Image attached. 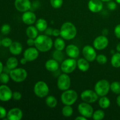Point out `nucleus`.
<instances>
[{
	"label": "nucleus",
	"instance_id": "nucleus-18",
	"mask_svg": "<svg viewBox=\"0 0 120 120\" xmlns=\"http://www.w3.org/2000/svg\"><path fill=\"white\" fill-rule=\"evenodd\" d=\"M7 117L9 120H21L23 117V112L20 109L14 108L8 111Z\"/></svg>",
	"mask_w": 120,
	"mask_h": 120
},
{
	"label": "nucleus",
	"instance_id": "nucleus-3",
	"mask_svg": "<svg viewBox=\"0 0 120 120\" xmlns=\"http://www.w3.org/2000/svg\"><path fill=\"white\" fill-rule=\"evenodd\" d=\"M78 98V94L75 90H65L61 95V101L64 105H71L76 103Z\"/></svg>",
	"mask_w": 120,
	"mask_h": 120
},
{
	"label": "nucleus",
	"instance_id": "nucleus-6",
	"mask_svg": "<svg viewBox=\"0 0 120 120\" xmlns=\"http://www.w3.org/2000/svg\"><path fill=\"white\" fill-rule=\"evenodd\" d=\"M9 76L13 81L16 83H21L26 79L28 73L23 68H15L11 70Z\"/></svg>",
	"mask_w": 120,
	"mask_h": 120
},
{
	"label": "nucleus",
	"instance_id": "nucleus-22",
	"mask_svg": "<svg viewBox=\"0 0 120 120\" xmlns=\"http://www.w3.org/2000/svg\"><path fill=\"white\" fill-rule=\"evenodd\" d=\"M77 67L80 71L86 72L90 68L89 62L85 58H80L77 61Z\"/></svg>",
	"mask_w": 120,
	"mask_h": 120
},
{
	"label": "nucleus",
	"instance_id": "nucleus-41",
	"mask_svg": "<svg viewBox=\"0 0 120 120\" xmlns=\"http://www.w3.org/2000/svg\"><path fill=\"white\" fill-rule=\"evenodd\" d=\"M7 113L5 109L3 107L0 106V118L4 119L7 116Z\"/></svg>",
	"mask_w": 120,
	"mask_h": 120
},
{
	"label": "nucleus",
	"instance_id": "nucleus-11",
	"mask_svg": "<svg viewBox=\"0 0 120 120\" xmlns=\"http://www.w3.org/2000/svg\"><path fill=\"white\" fill-rule=\"evenodd\" d=\"M95 49H96L94 47L90 45H86L83 48L82 53L83 56L89 62H93L96 60L97 55Z\"/></svg>",
	"mask_w": 120,
	"mask_h": 120
},
{
	"label": "nucleus",
	"instance_id": "nucleus-8",
	"mask_svg": "<svg viewBox=\"0 0 120 120\" xmlns=\"http://www.w3.org/2000/svg\"><path fill=\"white\" fill-rule=\"evenodd\" d=\"M71 85V80L67 73H63L60 75L57 79V86L59 90L65 91L70 88Z\"/></svg>",
	"mask_w": 120,
	"mask_h": 120
},
{
	"label": "nucleus",
	"instance_id": "nucleus-27",
	"mask_svg": "<svg viewBox=\"0 0 120 120\" xmlns=\"http://www.w3.org/2000/svg\"><path fill=\"white\" fill-rule=\"evenodd\" d=\"M46 104L49 107V108H53L56 107L57 104V100L56 98V97L53 96H47L45 100Z\"/></svg>",
	"mask_w": 120,
	"mask_h": 120
},
{
	"label": "nucleus",
	"instance_id": "nucleus-51",
	"mask_svg": "<svg viewBox=\"0 0 120 120\" xmlns=\"http://www.w3.org/2000/svg\"><path fill=\"white\" fill-rule=\"evenodd\" d=\"M116 49H117V50L118 52H120V42H119V43H118V45H117Z\"/></svg>",
	"mask_w": 120,
	"mask_h": 120
},
{
	"label": "nucleus",
	"instance_id": "nucleus-46",
	"mask_svg": "<svg viewBox=\"0 0 120 120\" xmlns=\"http://www.w3.org/2000/svg\"><path fill=\"white\" fill-rule=\"evenodd\" d=\"M11 69H9V68H8L7 66H6L5 67H4L3 71L4 73H5L9 74V73H10V72H11Z\"/></svg>",
	"mask_w": 120,
	"mask_h": 120
},
{
	"label": "nucleus",
	"instance_id": "nucleus-17",
	"mask_svg": "<svg viewBox=\"0 0 120 120\" xmlns=\"http://www.w3.org/2000/svg\"><path fill=\"white\" fill-rule=\"evenodd\" d=\"M22 21L25 24L31 25L36 21V16L34 12L32 11H26L22 15Z\"/></svg>",
	"mask_w": 120,
	"mask_h": 120
},
{
	"label": "nucleus",
	"instance_id": "nucleus-26",
	"mask_svg": "<svg viewBox=\"0 0 120 120\" xmlns=\"http://www.w3.org/2000/svg\"><path fill=\"white\" fill-rule=\"evenodd\" d=\"M111 64L114 68H120V52L115 53L111 59Z\"/></svg>",
	"mask_w": 120,
	"mask_h": 120
},
{
	"label": "nucleus",
	"instance_id": "nucleus-13",
	"mask_svg": "<svg viewBox=\"0 0 120 120\" xmlns=\"http://www.w3.org/2000/svg\"><path fill=\"white\" fill-rule=\"evenodd\" d=\"M39 56V50L36 48L29 47L27 48L23 52V57L28 62H32L37 59Z\"/></svg>",
	"mask_w": 120,
	"mask_h": 120
},
{
	"label": "nucleus",
	"instance_id": "nucleus-12",
	"mask_svg": "<svg viewBox=\"0 0 120 120\" xmlns=\"http://www.w3.org/2000/svg\"><path fill=\"white\" fill-rule=\"evenodd\" d=\"M109 43V39L106 36L100 35L96 38L93 41V47L96 50H103L108 46Z\"/></svg>",
	"mask_w": 120,
	"mask_h": 120
},
{
	"label": "nucleus",
	"instance_id": "nucleus-50",
	"mask_svg": "<svg viewBox=\"0 0 120 120\" xmlns=\"http://www.w3.org/2000/svg\"><path fill=\"white\" fill-rule=\"evenodd\" d=\"M116 101H117V105H118L120 107V94H119V96L117 97V100H116Z\"/></svg>",
	"mask_w": 120,
	"mask_h": 120
},
{
	"label": "nucleus",
	"instance_id": "nucleus-24",
	"mask_svg": "<svg viewBox=\"0 0 120 120\" xmlns=\"http://www.w3.org/2000/svg\"><path fill=\"white\" fill-rule=\"evenodd\" d=\"M35 26L40 32H44L48 28V22L45 19L39 18L36 21Z\"/></svg>",
	"mask_w": 120,
	"mask_h": 120
},
{
	"label": "nucleus",
	"instance_id": "nucleus-36",
	"mask_svg": "<svg viewBox=\"0 0 120 120\" xmlns=\"http://www.w3.org/2000/svg\"><path fill=\"white\" fill-rule=\"evenodd\" d=\"M10 76L5 73H2L0 75V82L3 84H7L9 81Z\"/></svg>",
	"mask_w": 120,
	"mask_h": 120
},
{
	"label": "nucleus",
	"instance_id": "nucleus-1",
	"mask_svg": "<svg viewBox=\"0 0 120 120\" xmlns=\"http://www.w3.org/2000/svg\"><path fill=\"white\" fill-rule=\"evenodd\" d=\"M53 45L52 39L46 35H41L35 39V46L39 51L46 52L49 51Z\"/></svg>",
	"mask_w": 120,
	"mask_h": 120
},
{
	"label": "nucleus",
	"instance_id": "nucleus-52",
	"mask_svg": "<svg viewBox=\"0 0 120 120\" xmlns=\"http://www.w3.org/2000/svg\"><path fill=\"white\" fill-rule=\"evenodd\" d=\"M103 2H109L110 1H112V0H101Z\"/></svg>",
	"mask_w": 120,
	"mask_h": 120
},
{
	"label": "nucleus",
	"instance_id": "nucleus-44",
	"mask_svg": "<svg viewBox=\"0 0 120 120\" xmlns=\"http://www.w3.org/2000/svg\"><path fill=\"white\" fill-rule=\"evenodd\" d=\"M52 35L55 37H57V36L60 35V29H55L53 30Z\"/></svg>",
	"mask_w": 120,
	"mask_h": 120
},
{
	"label": "nucleus",
	"instance_id": "nucleus-33",
	"mask_svg": "<svg viewBox=\"0 0 120 120\" xmlns=\"http://www.w3.org/2000/svg\"><path fill=\"white\" fill-rule=\"evenodd\" d=\"M53 58L57 60V62H62L64 58V55L62 51L56 49V50L53 53Z\"/></svg>",
	"mask_w": 120,
	"mask_h": 120
},
{
	"label": "nucleus",
	"instance_id": "nucleus-15",
	"mask_svg": "<svg viewBox=\"0 0 120 120\" xmlns=\"http://www.w3.org/2000/svg\"><path fill=\"white\" fill-rule=\"evenodd\" d=\"M14 4L16 9L21 12L28 11L31 8L30 0H15Z\"/></svg>",
	"mask_w": 120,
	"mask_h": 120
},
{
	"label": "nucleus",
	"instance_id": "nucleus-7",
	"mask_svg": "<svg viewBox=\"0 0 120 120\" xmlns=\"http://www.w3.org/2000/svg\"><path fill=\"white\" fill-rule=\"evenodd\" d=\"M77 67V61L75 59L69 58L64 60L61 64L60 68L62 71L64 73L69 74L72 73Z\"/></svg>",
	"mask_w": 120,
	"mask_h": 120
},
{
	"label": "nucleus",
	"instance_id": "nucleus-39",
	"mask_svg": "<svg viewBox=\"0 0 120 120\" xmlns=\"http://www.w3.org/2000/svg\"><path fill=\"white\" fill-rule=\"evenodd\" d=\"M107 7L110 10L114 11L117 8V4L114 1H110L109 2H108Z\"/></svg>",
	"mask_w": 120,
	"mask_h": 120
},
{
	"label": "nucleus",
	"instance_id": "nucleus-14",
	"mask_svg": "<svg viewBox=\"0 0 120 120\" xmlns=\"http://www.w3.org/2000/svg\"><path fill=\"white\" fill-rule=\"evenodd\" d=\"M12 91L10 88L6 85L0 86V100L2 101H8L12 98Z\"/></svg>",
	"mask_w": 120,
	"mask_h": 120
},
{
	"label": "nucleus",
	"instance_id": "nucleus-35",
	"mask_svg": "<svg viewBox=\"0 0 120 120\" xmlns=\"http://www.w3.org/2000/svg\"><path fill=\"white\" fill-rule=\"evenodd\" d=\"M50 3L53 8L55 9H59L62 7L63 3V0H50Z\"/></svg>",
	"mask_w": 120,
	"mask_h": 120
},
{
	"label": "nucleus",
	"instance_id": "nucleus-4",
	"mask_svg": "<svg viewBox=\"0 0 120 120\" xmlns=\"http://www.w3.org/2000/svg\"><path fill=\"white\" fill-rule=\"evenodd\" d=\"M110 90V84L107 80H100L96 83L94 86V91L98 96L103 97L108 94Z\"/></svg>",
	"mask_w": 120,
	"mask_h": 120
},
{
	"label": "nucleus",
	"instance_id": "nucleus-19",
	"mask_svg": "<svg viewBox=\"0 0 120 120\" xmlns=\"http://www.w3.org/2000/svg\"><path fill=\"white\" fill-rule=\"evenodd\" d=\"M66 53L70 58L76 59L79 56L80 50L77 46L70 44L66 48Z\"/></svg>",
	"mask_w": 120,
	"mask_h": 120
},
{
	"label": "nucleus",
	"instance_id": "nucleus-20",
	"mask_svg": "<svg viewBox=\"0 0 120 120\" xmlns=\"http://www.w3.org/2000/svg\"><path fill=\"white\" fill-rule=\"evenodd\" d=\"M59 68V62L55 59H49L45 63V68L47 70L51 72H55L57 71Z\"/></svg>",
	"mask_w": 120,
	"mask_h": 120
},
{
	"label": "nucleus",
	"instance_id": "nucleus-53",
	"mask_svg": "<svg viewBox=\"0 0 120 120\" xmlns=\"http://www.w3.org/2000/svg\"><path fill=\"white\" fill-rule=\"evenodd\" d=\"M116 2H117V4H120V0H116Z\"/></svg>",
	"mask_w": 120,
	"mask_h": 120
},
{
	"label": "nucleus",
	"instance_id": "nucleus-32",
	"mask_svg": "<svg viewBox=\"0 0 120 120\" xmlns=\"http://www.w3.org/2000/svg\"><path fill=\"white\" fill-rule=\"evenodd\" d=\"M110 90L116 94H120V82H114L110 84Z\"/></svg>",
	"mask_w": 120,
	"mask_h": 120
},
{
	"label": "nucleus",
	"instance_id": "nucleus-5",
	"mask_svg": "<svg viewBox=\"0 0 120 120\" xmlns=\"http://www.w3.org/2000/svg\"><path fill=\"white\" fill-rule=\"evenodd\" d=\"M34 91L35 95L39 98H44L48 96L49 92V88L46 83L43 81H39L35 83Z\"/></svg>",
	"mask_w": 120,
	"mask_h": 120
},
{
	"label": "nucleus",
	"instance_id": "nucleus-49",
	"mask_svg": "<svg viewBox=\"0 0 120 120\" xmlns=\"http://www.w3.org/2000/svg\"><path fill=\"white\" fill-rule=\"evenodd\" d=\"M3 68L4 66L3 64H2V63L0 61V75H1L2 73V71H3Z\"/></svg>",
	"mask_w": 120,
	"mask_h": 120
},
{
	"label": "nucleus",
	"instance_id": "nucleus-34",
	"mask_svg": "<svg viewBox=\"0 0 120 120\" xmlns=\"http://www.w3.org/2000/svg\"><path fill=\"white\" fill-rule=\"evenodd\" d=\"M96 60L97 61V63H99L100 64H105L107 62V57L105 55L100 54V55H97L96 57Z\"/></svg>",
	"mask_w": 120,
	"mask_h": 120
},
{
	"label": "nucleus",
	"instance_id": "nucleus-21",
	"mask_svg": "<svg viewBox=\"0 0 120 120\" xmlns=\"http://www.w3.org/2000/svg\"><path fill=\"white\" fill-rule=\"evenodd\" d=\"M9 52L14 55H19L22 53L23 46L20 42H14L9 47Z\"/></svg>",
	"mask_w": 120,
	"mask_h": 120
},
{
	"label": "nucleus",
	"instance_id": "nucleus-47",
	"mask_svg": "<svg viewBox=\"0 0 120 120\" xmlns=\"http://www.w3.org/2000/svg\"><path fill=\"white\" fill-rule=\"evenodd\" d=\"M87 118L86 117H84V116H79V117H76V118H75L76 120H87Z\"/></svg>",
	"mask_w": 120,
	"mask_h": 120
},
{
	"label": "nucleus",
	"instance_id": "nucleus-23",
	"mask_svg": "<svg viewBox=\"0 0 120 120\" xmlns=\"http://www.w3.org/2000/svg\"><path fill=\"white\" fill-rule=\"evenodd\" d=\"M38 31L36 26L30 25L26 29V34L29 38L36 39L38 36Z\"/></svg>",
	"mask_w": 120,
	"mask_h": 120
},
{
	"label": "nucleus",
	"instance_id": "nucleus-28",
	"mask_svg": "<svg viewBox=\"0 0 120 120\" xmlns=\"http://www.w3.org/2000/svg\"><path fill=\"white\" fill-rule=\"evenodd\" d=\"M111 102L110 99L105 96H103L101 97L98 101V104L100 107L103 109H107L110 107Z\"/></svg>",
	"mask_w": 120,
	"mask_h": 120
},
{
	"label": "nucleus",
	"instance_id": "nucleus-9",
	"mask_svg": "<svg viewBox=\"0 0 120 120\" xmlns=\"http://www.w3.org/2000/svg\"><path fill=\"white\" fill-rule=\"evenodd\" d=\"M79 112L81 116L89 118L92 117L94 112V109L93 107L89 103L83 102L79 104L78 105Z\"/></svg>",
	"mask_w": 120,
	"mask_h": 120
},
{
	"label": "nucleus",
	"instance_id": "nucleus-29",
	"mask_svg": "<svg viewBox=\"0 0 120 120\" xmlns=\"http://www.w3.org/2000/svg\"><path fill=\"white\" fill-rule=\"evenodd\" d=\"M18 65V60L15 57H11L7 61V66L11 70L15 69Z\"/></svg>",
	"mask_w": 120,
	"mask_h": 120
},
{
	"label": "nucleus",
	"instance_id": "nucleus-37",
	"mask_svg": "<svg viewBox=\"0 0 120 120\" xmlns=\"http://www.w3.org/2000/svg\"><path fill=\"white\" fill-rule=\"evenodd\" d=\"M11 26L9 25L8 24H4L2 26L1 29V31L2 34L4 35H7V34H9L11 32Z\"/></svg>",
	"mask_w": 120,
	"mask_h": 120
},
{
	"label": "nucleus",
	"instance_id": "nucleus-43",
	"mask_svg": "<svg viewBox=\"0 0 120 120\" xmlns=\"http://www.w3.org/2000/svg\"><path fill=\"white\" fill-rule=\"evenodd\" d=\"M26 44L29 47H32L33 46H35V39L32 38H29L26 41Z\"/></svg>",
	"mask_w": 120,
	"mask_h": 120
},
{
	"label": "nucleus",
	"instance_id": "nucleus-54",
	"mask_svg": "<svg viewBox=\"0 0 120 120\" xmlns=\"http://www.w3.org/2000/svg\"><path fill=\"white\" fill-rule=\"evenodd\" d=\"M1 41L0 40V46H1Z\"/></svg>",
	"mask_w": 120,
	"mask_h": 120
},
{
	"label": "nucleus",
	"instance_id": "nucleus-2",
	"mask_svg": "<svg viewBox=\"0 0 120 120\" xmlns=\"http://www.w3.org/2000/svg\"><path fill=\"white\" fill-rule=\"evenodd\" d=\"M77 35V29L73 23L64 22L60 28V36L64 40L73 39Z\"/></svg>",
	"mask_w": 120,
	"mask_h": 120
},
{
	"label": "nucleus",
	"instance_id": "nucleus-48",
	"mask_svg": "<svg viewBox=\"0 0 120 120\" xmlns=\"http://www.w3.org/2000/svg\"><path fill=\"white\" fill-rule=\"evenodd\" d=\"M27 62H28V60H27L24 57H22V58L21 59V60H20V62H21V63L22 64H25L26 63H27Z\"/></svg>",
	"mask_w": 120,
	"mask_h": 120
},
{
	"label": "nucleus",
	"instance_id": "nucleus-31",
	"mask_svg": "<svg viewBox=\"0 0 120 120\" xmlns=\"http://www.w3.org/2000/svg\"><path fill=\"white\" fill-rule=\"evenodd\" d=\"M105 117V112L102 110H97L94 111L92 118L94 120H101Z\"/></svg>",
	"mask_w": 120,
	"mask_h": 120
},
{
	"label": "nucleus",
	"instance_id": "nucleus-10",
	"mask_svg": "<svg viewBox=\"0 0 120 120\" xmlns=\"http://www.w3.org/2000/svg\"><path fill=\"white\" fill-rule=\"evenodd\" d=\"M80 97L84 102L91 104L97 101L98 96L95 91L92 90H86L81 93Z\"/></svg>",
	"mask_w": 120,
	"mask_h": 120
},
{
	"label": "nucleus",
	"instance_id": "nucleus-38",
	"mask_svg": "<svg viewBox=\"0 0 120 120\" xmlns=\"http://www.w3.org/2000/svg\"><path fill=\"white\" fill-rule=\"evenodd\" d=\"M12 43V41L11 39L9 38H4L1 41V45L3 46L5 48H8L11 46V45Z\"/></svg>",
	"mask_w": 120,
	"mask_h": 120
},
{
	"label": "nucleus",
	"instance_id": "nucleus-40",
	"mask_svg": "<svg viewBox=\"0 0 120 120\" xmlns=\"http://www.w3.org/2000/svg\"><path fill=\"white\" fill-rule=\"evenodd\" d=\"M12 98L15 100H19L22 98V94L19 91H15L12 94Z\"/></svg>",
	"mask_w": 120,
	"mask_h": 120
},
{
	"label": "nucleus",
	"instance_id": "nucleus-42",
	"mask_svg": "<svg viewBox=\"0 0 120 120\" xmlns=\"http://www.w3.org/2000/svg\"><path fill=\"white\" fill-rule=\"evenodd\" d=\"M114 34L117 38L120 39V24H118L115 27Z\"/></svg>",
	"mask_w": 120,
	"mask_h": 120
},
{
	"label": "nucleus",
	"instance_id": "nucleus-30",
	"mask_svg": "<svg viewBox=\"0 0 120 120\" xmlns=\"http://www.w3.org/2000/svg\"><path fill=\"white\" fill-rule=\"evenodd\" d=\"M62 114L65 117H71L73 113V110L71 107V105H64L62 109Z\"/></svg>",
	"mask_w": 120,
	"mask_h": 120
},
{
	"label": "nucleus",
	"instance_id": "nucleus-45",
	"mask_svg": "<svg viewBox=\"0 0 120 120\" xmlns=\"http://www.w3.org/2000/svg\"><path fill=\"white\" fill-rule=\"evenodd\" d=\"M53 29L52 28H47L45 30V35H48V36H50V35H52L53 34Z\"/></svg>",
	"mask_w": 120,
	"mask_h": 120
},
{
	"label": "nucleus",
	"instance_id": "nucleus-16",
	"mask_svg": "<svg viewBox=\"0 0 120 120\" xmlns=\"http://www.w3.org/2000/svg\"><path fill=\"white\" fill-rule=\"evenodd\" d=\"M88 8L92 12H99L103 9V1L101 0H90L88 2Z\"/></svg>",
	"mask_w": 120,
	"mask_h": 120
},
{
	"label": "nucleus",
	"instance_id": "nucleus-25",
	"mask_svg": "<svg viewBox=\"0 0 120 120\" xmlns=\"http://www.w3.org/2000/svg\"><path fill=\"white\" fill-rule=\"evenodd\" d=\"M53 45L56 50L63 51L66 46L64 39L62 38H57L54 42Z\"/></svg>",
	"mask_w": 120,
	"mask_h": 120
}]
</instances>
